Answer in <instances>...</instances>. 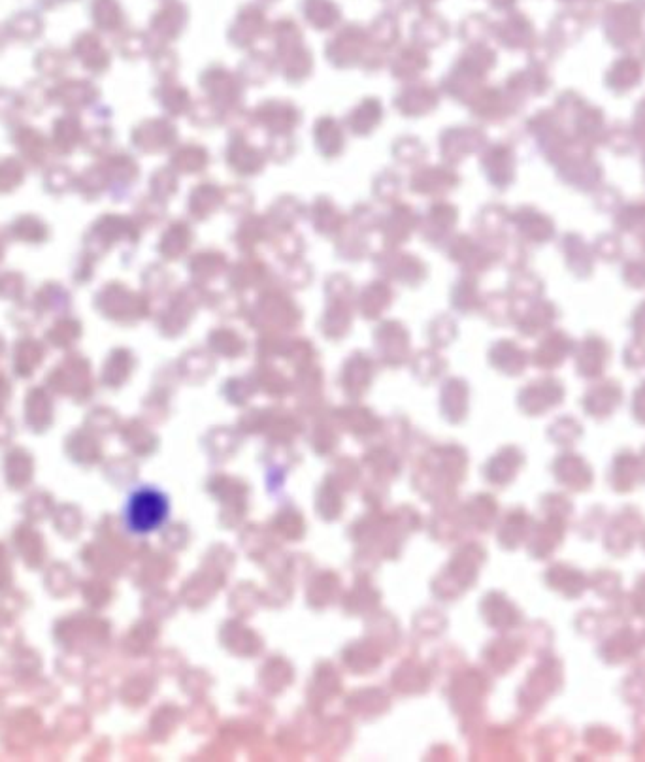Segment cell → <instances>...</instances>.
I'll return each mask as SVG.
<instances>
[{
    "instance_id": "6da1fadb",
    "label": "cell",
    "mask_w": 645,
    "mask_h": 762,
    "mask_svg": "<svg viewBox=\"0 0 645 762\" xmlns=\"http://www.w3.org/2000/svg\"><path fill=\"white\" fill-rule=\"evenodd\" d=\"M168 515V500L157 489L144 487L129 498L125 508V523L129 531L148 534L159 529Z\"/></svg>"
}]
</instances>
